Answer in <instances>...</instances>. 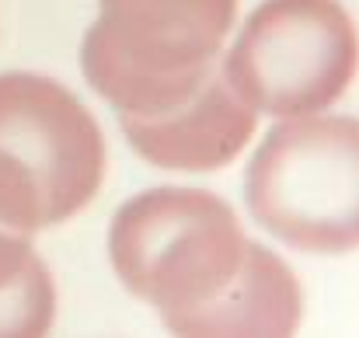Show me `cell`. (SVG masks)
Returning a JSON list of instances; mask_svg holds the SVG:
<instances>
[{
	"label": "cell",
	"mask_w": 359,
	"mask_h": 338,
	"mask_svg": "<svg viewBox=\"0 0 359 338\" xmlns=\"http://www.w3.org/2000/svg\"><path fill=\"white\" fill-rule=\"evenodd\" d=\"M238 0H98L81 67L119 115H150L189 98L224 60Z\"/></svg>",
	"instance_id": "3"
},
{
	"label": "cell",
	"mask_w": 359,
	"mask_h": 338,
	"mask_svg": "<svg viewBox=\"0 0 359 338\" xmlns=\"http://www.w3.org/2000/svg\"><path fill=\"white\" fill-rule=\"evenodd\" d=\"M224 67L258 115H318L353 84V18L339 0H265L248 14Z\"/></svg>",
	"instance_id": "5"
},
{
	"label": "cell",
	"mask_w": 359,
	"mask_h": 338,
	"mask_svg": "<svg viewBox=\"0 0 359 338\" xmlns=\"http://www.w3.org/2000/svg\"><path fill=\"white\" fill-rule=\"evenodd\" d=\"M129 147L164 171L227 168L258 129V112L241 98L220 63L189 98L150 115H119Z\"/></svg>",
	"instance_id": "6"
},
{
	"label": "cell",
	"mask_w": 359,
	"mask_h": 338,
	"mask_svg": "<svg viewBox=\"0 0 359 338\" xmlns=\"http://www.w3.org/2000/svg\"><path fill=\"white\" fill-rule=\"evenodd\" d=\"M119 283L175 335H293L304 293L293 269L251 241L206 189H147L109 227Z\"/></svg>",
	"instance_id": "1"
},
{
	"label": "cell",
	"mask_w": 359,
	"mask_h": 338,
	"mask_svg": "<svg viewBox=\"0 0 359 338\" xmlns=\"http://www.w3.org/2000/svg\"><path fill=\"white\" fill-rule=\"evenodd\" d=\"M255 224L307 255L359 244V126L349 115H300L276 126L244 175Z\"/></svg>",
	"instance_id": "4"
},
{
	"label": "cell",
	"mask_w": 359,
	"mask_h": 338,
	"mask_svg": "<svg viewBox=\"0 0 359 338\" xmlns=\"http://www.w3.org/2000/svg\"><path fill=\"white\" fill-rule=\"evenodd\" d=\"M105 168V133L74 91L42 74H0V224L39 234L74 220Z\"/></svg>",
	"instance_id": "2"
},
{
	"label": "cell",
	"mask_w": 359,
	"mask_h": 338,
	"mask_svg": "<svg viewBox=\"0 0 359 338\" xmlns=\"http://www.w3.org/2000/svg\"><path fill=\"white\" fill-rule=\"evenodd\" d=\"M56 321V283L32 234L0 224V335L39 338Z\"/></svg>",
	"instance_id": "7"
}]
</instances>
